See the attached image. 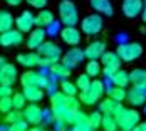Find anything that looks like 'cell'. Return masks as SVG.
Segmentation results:
<instances>
[{"label":"cell","mask_w":146,"mask_h":131,"mask_svg":"<svg viewBox=\"0 0 146 131\" xmlns=\"http://www.w3.org/2000/svg\"><path fill=\"white\" fill-rule=\"evenodd\" d=\"M102 25H104L102 15L91 14V15H88V17L82 19V22H81V30H82L86 35H98L102 30Z\"/></svg>","instance_id":"cell-6"},{"label":"cell","mask_w":146,"mask_h":131,"mask_svg":"<svg viewBox=\"0 0 146 131\" xmlns=\"http://www.w3.org/2000/svg\"><path fill=\"white\" fill-rule=\"evenodd\" d=\"M20 121H24V111H20V109H12L9 114L3 116V123L9 126L15 124V123H20Z\"/></svg>","instance_id":"cell-30"},{"label":"cell","mask_w":146,"mask_h":131,"mask_svg":"<svg viewBox=\"0 0 146 131\" xmlns=\"http://www.w3.org/2000/svg\"><path fill=\"white\" fill-rule=\"evenodd\" d=\"M45 131H47V130H45Z\"/></svg>","instance_id":"cell-51"},{"label":"cell","mask_w":146,"mask_h":131,"mask_svg":"<svg viewBox=\"0 0 146 131\" xmlns=\"http://www.w3.org/2000/svg\"><path fill=\"white\" fill-rule=\"evenodd\" d=\"M129 81H131L133 87L146 92V69H133L129 72Z\"/></svg>","instance_id":"cell-20"},{"label":"cell","mask_w":146,"mask_h":131,"mask_svg":"<svg viewBox=\"0 0 146 131\" xmlns=\"http://www.w3.org/2000/svg\"><path fill=\"white\" fill-rule=\"evenodd\" d=\"M79 101L82 102V104H86V106H92V104H96V102L99 101V98L91 89H88V91H81L79 92Z\"/></svg>","instance_id":"cell-31"},{"label":"cell","mask_w":146,"mask_h":131,"mask_svg":"<svg viewBox=\"0 0 146 131\" xmlns=\"http://www.w3.org/2000/svg\"><path fill=\"white\" fill-rule=\"evenodd\" d=\"M15 25V19L14 15L10 14V12H7V10H2L0 12V32L3 34V32H9V30H12Z\"/></svg>","instance_id":"cell-27"},{"label":"cell","mask_w":146,"mask_h":131,"mask_svg":"<svg viewBox=\"0 0 146 131\" xmlns=\"http://www.w3.org/2000/svg\"><path fill=\"white\" fill-rule=\"evenodd\" d=\"M79 106H81L79 98H76V96H67V99H66V111H69V113H72V114H77V113L81 111Z\"/></svg>","instance_id":"cell-33"},{"label":"cell","mask_w":146,"mask_h":131,"mask_svg":"<svg viewBox=\"0 0 146 131\" xmlns=\"http://www.w3.org/2000/svg\"><path fill=\"white\" fill-rule=\"evenodd\" d=\"M86 74L91 77H98L101 74V64L99 61H88L86 62Z\"/></svg>","instance_id":"cell-35"},{"label":"cell","mask_w":146,"mask_h":131,"mask_svg":"<svg viewBox=\"0 0 146 131\" xmlns=\"http://www.w3.org/2000/svg\"><path fill=\"white\" fill-rule=\"evenodd\" d=\"M89 2H91V7L96 10V14L106 15V17H111L114 14L111 0H89Z\"/></svg>","instance_id":"cell-21"},{"label":"cell","mask_w":146,"mask_h":131,"mask_svg":"<svg viewBox=\"0 0 146 131\" xmlns=\"http://www.w3.org/2000/svg\"><path fill=\"white\" fill-rule=\"evenodd\" d=\"M66 99H67V96L62 91H56L50 96V111H52L54 116L66 113Z\"/></svg>","instance_id":"cell-16"},{"label":"cell","mask_w":146,"mask_h":131,"mask_svg":"<svg viewBox=\"0 0 146 131\" xmlns=\"http://www.w3.org/2000/svg\"><path fill=\"white\" fill-rule=\"evenodd\" d=\"M45 35H47L45 29L35 27V29L29 34V37H27V45H29V49H39V47L45 42Z\"/></svg>","instance_id":"cell-19"},{"label":"cell","mask_w":146,"mask_h":131,"mask_svg":"<svg viewBox=\"0 0 146 131\" xmlns=\"http://www.w3.org/2000/svg\"><path fill=\"white\" fill-rule=\"evenodd\" d=\"M56 20H54V14L50 12V10H40L37 17H35V27H40V29H44V27H50L52 24H54Z\"/></svg>","instance_id":"cell-23"},{"label":"cell","mask_w":146,"mask_h":131,"mask_svg":"<svg viewBox=\"0 0 146 131\" xmlns=\"http://www.w3.org/2000/svg\"><path fill=\"white\" fill-rule=\"evenodd\" d=\"M39 56L42 57V67H50L54 64H57L60 56H62V51L56 42L52 41H45L39 49H37Z\"/></svg>","instance_id":"cell-1"},{"label":"cell","mask_w":146,"mask_h":131,"mask_svg":"<svg viewBox=\"0 0 146 131\" xmlns=\"http://www.w3.org/2000/svg\"><path fill=\"white\" fill-rule=\"evenodd\" d=\"M143 7H145V2L143 0H123V14L126 15L128 19H134L138 15L143 14Z\"/></svg>","instance_id":"cell-12"},{"label":"cell","mask_w":146,"mask_h":131,"mask_svg":"<svg viewBox=\"0 0 146 131\" xmlns=\"http://www.w3.org/2000/svg\"><path fill=\"white\" fill-rule=\"evenodd\" d=\"M17 67H15L14 64H5V66H2L0 67V84L2 86H14V82L17 81Z\"/></svg>","instance_id":"cell-13"},{"label":"cell","mask_w":146,"mask_h":131,"mask_svg":"<svg viewBox=\"0 0 146 131\" xmlns=\"http://www.w3.org/2000/svg\"><path fill=\"white\" fill-rule=\"evenodd\" d=\"M101 62H102V71H104V76L111 77L113 74L119 71L121 67V57L117 56V52H109L106 51V54L101 57Z\"/></svg>","instance_id":"cell-7"},{"label":"cell","mask_w":146,"mask_h":131,"mask_svg":"<svg viewBox=\"0 0 146 131\" xmlns=\"http://www.w3.org/2000/svg\"><path fill=\"white\" fill-rule=\"evenodd\" d=\"M50 82V79L42 72H37V71H25V72L20 76V84L22 87H47Z\"/></svg>","instance_id":"cell-4"},{"label":"cell","mask_w":146,"mask_h":131,"mask_svg":"<svg viewBox=\"0 0 146 131\" xmlns=\"http://www.w3.org/2000/svg\"><path fill=\"white\" fill-rule=\"evenodd\" d=\"M101 128L104 131H117L119 126H117V121L114 116H104L102 118V124Z\"/></svg>","instance_id":"cell-38"},{"label":"cell","mask_w":146,"mask_h":131,"mask_svg":"<svg viewBox=\"0 0 146 131\" xmlns=\"http://www.w3.org/2000/svg\"><path fill=\"white\" fill-rule=\"evenodd\" d=\"M59 17L60 22L64 24V27H76L79 22V14H77V7L72 0H62L59 3Z\"/></svg>","instance_id":"cell-3"},{"label":"cell","mask_w":146,"mask_h":131,"mask_svg":"<svg viewBox=\"0 0 146 131\" xmlns=\"http://www.w3.org/2000/svg\"><path fill=\"white\" fill-rule=\"evenodd\" d=\"M5 64H9V62H7V59L2 57V59H0V67H2V66H5Z\"/></svg>","instance_id":"cell-49"},{"label":"cell","mask_w":146,"mask_h":131,"mask_svg":"<svg viewBox=\"0 0 146 131\" xmlns=\"http://www.w3.org/2000/svg\"><path fill=\"white\" fill-rule=\"evenodd\" d=\"M24 119H25L29 124H32V126H39V124L45 119L42 108L37 106V104H27V108L24 109Z\"/></svg>","instance_id":"cell-8"},{"label":"cell","mask_w":146,"mask_h":131,"mask_svg":"<svg viewBox=\"0 0 146 131\" xmlns=\"http://www.w3.org/2000/svg\"><path fill=\"white\" fill-rule=\"evenodd\" d=\"M49 71L50 74L54 76V77H57V79H67L69 76H71V69L64 64V62H57V64H54V66H50L49 67Z\"/></svg>","instance_id":"cell-28"},{"label":"cell","mask_w":146,"mask_h":131,"mask_svg":"<svg viewBox=\"0 0 146 131\" xmlns=\"http://www.w3.org/2000/svg\"><path fill=\"white\" fill-rule=\"evenodd\" d=\"M62 42L71 45V47H77L81 42V32L77 30V27H64V29L59 32Z\"/></svg>","instance_id":"cell-15"},{"label":"cell","mask_w":146,"mask_h":131,"mask_svg":"<svg viewBox=\"0 0 146 131\" xmlns=\"http://www.w3.org/2000/svg\"><path fill=\"white\" fill-rule=\"evenodd\" d=\"M15 27H17V30H20L22 34H30L34 30V27H35V17L30 14L29 10L22 12L15 19Z\"/></svg>","instance_id":"cell-9"},{"label":"cell","mask_w":146,"mask_h":131,"mask_svg":"<svg viewBox=\"0 0 146 131\" xmlns=\"http://www.w3.org/2000/svg\"><path fill=\"white\" fill-rule=\"evenodd\" d=\"M84 51H81V49H77V47H72V49H69L66 54H64V57L60 62H64L69 69H74V67H77V66H81V62H84Z\"/></svg>","instance_id":"cell-10"},{"label":"cell","mask_w":146,"mask_h":131,"mask_svg":"<svg viewBox=\"0 0 146 131\" xmlns=\"http://www.w3.org/2000/svg\"><path fill=\"white\" fill-rule=\"evenodd\" d=\"M22 41H24V34L17 29L3 32V34L0 35V44H2L3 47H15V45H20Z\"/></svg>","instance_id":"cell-14"},{"label":"cell","mask_w":146,"mask_h":131,"mask_svg":"<svg viewBox=\"0 0 146 131\" xmlns=\"http://www.w3.org/2000/svg\"><path fill=\"white\" fill-rule=\"evenodd\" d=\"M29 130V123L24 119L20 123H15V124H10L9 126V131H27Z\"/></svg>","instance_id":"cell-41"},{"label":"cell","mask_w":146,"mask_h":131,"mask_svg":"<svg viewBox=\"0 0 146 131\" xmlns=\"http://www.w3.org/2000/svg\"><path fill=\"white\" fill-rule=\"evenodd\" d=\"M111 82H113V86H117V87H128V84L131 82L129 81V72H126V71H123V69H119L116 72L113 74L111 77Z\"/></svg>","instance_id":"cell-26"},{"label":"cell","mask_w":146,"mask_h":131,"mask_svg":"<svg viewBox=\"0 0 146 131\" xmlns=\"http://www.w3.org/2000/svg\"><path fill=\"white\" fill-rule=\"evenodd\" d=\"M27 131H45L42 126H32V128H29Z\"/></svg>","instance_id":"cell-47"},{"label":"cell","mask_w":146,"mask_h":131,"mask_svg":"<svg viewBox=\"0 0 146 131\" xmlns=\"http://www.w3.org/2000/svg\"><path fill=\"white\" fill-rule=\"evenodd\" d=\"M92 77L91 76H88V74H81V76H77V81H76V86H77V89H79V92L81 91H88L89 87H91V84H92V81H91Z\"/></svg>","instance_id":"cell-34"},{"label":"cell","mask_w":146,"mask_h":131,"mask_svg":"<svg viewBox=\"0 0 146 131\" xmlns=\"http://www.w3.org/2000/svg\"><path fill=\"white\" fill-rule=\"evenodd\" d=\"M60 91H62L66 96H76L79 89L76 86V82H71L69 79H64V81H60Z\"/></svg>","instance_id":"cell-32"},{"label":"cell","mask_w":146,"mask_h":131,"mask_svg":"<svg viewBox=\"0 0 146 131\" xmlns=\"http://www.w3.org/2000/svg\"><path fill=\"white\" fill-rule=\"evenodd\" d=\"M89 89H91V91H92V92H94V94L99 98V99H101L102 96H104V91H108V89L104 87V82H102L101 79H94Z\"/></svg>","instance_id":"cell-39"},{"label":"cell","mask_w":146,"mask_h":131,"mask_svg":"<svg viewBox=\"0 0 146 131\" xmlns=\"http://www.w3.org/2000/svg\"><path fill=\"white\" fill-rule=\"evenodd\" d=\"M106 54V42L104 41H92L84 49V56L88 61H98Z\"/></svg>","instance_id":"cell-11"},{"label":"cell","mask_w":146,"mask_h":131,"mask_svg":"<svg viewBox=\"0 0 146 131\" xmlns=\"http://www.w3.org/2000/svg\"><path fill=\"white\" fill-rule=\"evenodd\" d=\"M126 101L129 102L131 106H145L146 104V92L145 91H141V89L131 87V89L128 91Z\"/></svg>","instance_id":"cell-22"},{"label":"cell","mask_w":146,"mask_h":131,"mask_svg":"<svg viewBox=\"0 0 146 131\" xmlns=\"http://www.w3.org/2000/svg\"><path fill=\"white\" fill-rule=\"evenodd\" d=\"M117 126L121 131H133L141 121H139V113L134 108H123L116 116Z\"/></svg>","instance_id":"cell-2"},{"label":"cell","mask_w":146,"mask_h":131,"mask_svg":"<svg viewBox=\"0 0 146 131\" xmlns=\"http://www.w3.org/2000/svg\"><path fill=\"white\" fill-rule=\"evenodd\" d=\"M20 2H22V0H5V3L10 5V7H17V5H20Z\"/></svg>","instance_id":"cell-44"},{"label":"cell","mask_w":146,"mask_h":131,"mask_svg":"<svg viewBox=\"0 0 146 131\" xmlns=\"http://www.w3.org/2000/svg\"><path fill=\"white\" fill-rule=\"evenodd\" d=\"M0 94H2V98H12V96H14L12 86H2V89H0Z\"/></svg>","instance_id":"cell-43"},{"label":"cell","mask_w":146,"mask_h":131,"mask_svg":"<svg viewBox=\"0 0 146 131\" xmlns=\"http://www.w3.org/2000/svg\"><path fill=\"white\" fill-rule=\"evenodd\" d=\"M27 3H29L30 7H34V9H40V10H44L45 5H47V0H25Z\"/></svg>","instance_id":"cell-42"},{"label":"cell","mask_w":146,"mask_h":131,"mask_svg":"<svg viewBox=\"0 0 146 131\" xmlns=\"http://www.w3.org/2000/svg\"><path fill=\"white\" fill-rule=\"evenodd\" d=\"M12 109H14L12 98H2L0 99V111H2V114H9Z\"/></svg>","instance_id":"cell-40"},{"label":"cell","mask_w":146,"mask_h":131,"mask_svg":"<svg viewBox=\"0 0 146 131\" xmlns=\"http://www.w3.org/2000/svg\"><path fill=\"white\" fill-rule=\"evenodd\" d=\"M17 62L24 67H37L42 66V57L39 56V52H25V54H19L17 56Z\"/></svg>","instance_id":"cell-18"},{"label":"cell","mask_w":146,"mask_h":131,"mask_svg":"<svg viewBox=\"0 0 146 131\" xmlns=\"http://www.w3.org/2000/svg\"><path fill=\"white\" fill-rule=\"evenodd\" d=\"M106 92H108V98H111L114 101H119V102H123L126 99V96H128V91L124 87H117V86H109Z\"/></svg>","instance_id":"cell-29"},{"label":"cell","mask_w":146,"mask_h":131,"mask_svg":"<svg viewBox=\"0 0 146 131\" xmlns=\"http://www.w3.org/2000/svg\"><path fill=\"white\" fill-rule=\"evenodd\" d=\"M102 118H104V114H102L101 111H94V113L89 114V126H91V130H98V128H101Z\"/></svg>","instance_id":"cell-37"},{"label":"cell","mask_w":146,"mask_h":131,"mask_svg":"<svg viewBox=\"0 0 146 131\" xmlns=\"http://www.w3.org/2000/svg\"><path fill=\"white\" fill-rule=\"evenodd\" d=\"M57 30V22H54L50 27H47V34H52V32H56Z\"/></svg>","instance_id":"cell-46"},{"label":"cell","mask_w":146,"mask_h":131,"mask_svg":"<svg viewBox=\"0 0 146 131\" xmlns=\"http://www.w3.org/2000/svg\"><path fill=\"white\" fill-rule=\"evenodd\" d=\"M133 131H146V121H145V123H139V124H138Z\"/></svg>","instance_id":"cell-45"},{"label":"cell","mask_w":146,"mask_h":131,"mask_svg":"<svg viewBox=\"0 0 146 131\" xmlns=\"http://www.w3.org/2000/svg\"><path fill=\"white\" fill-rule=\"evenodd\" d=\"M22 92H24V96L27 98L29 104H37V102L44 98V91H42V87H24Z\"/></svg>","instance_id":"cell-25"},{"label":"cell","mask_w":146,"mask_h":131,"mask_svg":"<svg viewBox=\"0 0 146 131\" xmlns=\"http://www.w3.org/2000/svg\"><path fill=\"white\" fill-rule=\"evenodd\" d=\"M91 131H94V130H91Z\"/></svg>","instance_id":"cell-50"},{"label":"cell","mask_w":146,"mask_h":131,"mask_svg":"<svg viewBox=\"0 0 146 131\" xmlns=\"http://www.w3.org/2000/svg\"><path fill=\"white\" fill-rule=\"evenodd\" d=\"M124 106L121 104L119 101H114L111 98H106L99 102V111H101L104 116H116L117 113L123 109Z\"/></svg>","instance_id":"cell-17"},{"label":"cell","mask_w":146,"mask_h":131,"mask_svg":"<svg viewBox=\"0 0 146 131\" xmlns=\"http://www.w3.org/2000/svg\"><path fill=\"white\" fill-rule=\"evenodd\" d=\"M117 56L121 57V61L124 62H133L136 59L141 57L143 54V45L139 42H124L117 45Z\"/></svg>","instance_id":"cell-5"},{"label":"cell","mask_w":146,"mask_h":131,"mask_svg":"<svg viewBox=\"0 0 146 131\" xmlns=\"http://www.w3.org/2000/svg\"><path fill=\"white\" fill-rule=\"evenodd\" d=\"M141 19H143V22L146 24V0H145V7H143V14H141Z\"/></svg>","instance_id":"cell-48"},{"label":"cell","mask_w":146,"mask_h":131,"mask_svg":"<svg viewBox=\"0 0 146 131\" xmlns=\"http://www.w3.org/2000/svg\"><path fill=\"white\" fill-rule=\"evenodd\" d=\"M72 131H91V126H89V114L79 111V113L76 114V119H74Z\"/></svg>","instance_id":"cell-24"},{"label":"cell","mask_w":146,"mask_h":131,"mask_svg":"<svg viewBox=\"0 0 146 131\" xmlns=\"http://www.w3.org/2000/svg\"><path fill=\"white\" fill-rule=\"evenodd\" d=\"M12 102H14V109H25L27 108V98L24 96V92H14L12 96Z\"/></svg>","instance_id":"cell-36"}]
</instances>
